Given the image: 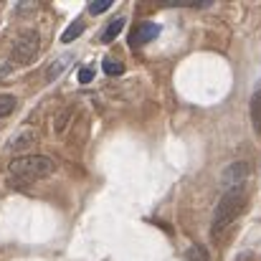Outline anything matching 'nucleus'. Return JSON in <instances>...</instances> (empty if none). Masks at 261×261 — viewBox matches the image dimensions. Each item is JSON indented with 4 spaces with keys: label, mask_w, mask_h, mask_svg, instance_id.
Wrapping results in <instances>:
<instances>
[{
    "label": "nucleus",
    "mask_w": 261,
    "mask_h": 261,
    "mask_svg": "<svg viewBox=\"0 0 261 261\" xmlns=\"http://www.w3.org/2000/svg\"><path fill=\"white\" fill-rule=\"evenodd\" d=\"M185 259L188 261H208V254H205L203 246H190L188 254H185Z\"/></svg>",
    "instance_id": "15"
},
{
    "label": "nucleus",
    "mask_w": 261,
    "mask_h": 261,
    "mask_svg": "<svg viewBox=\"0 0 261 261\" xmlns=\"http://www.w3.org/2000/svg\"><path fill=\"white\" fill-rule=\"evenodd\" d=\"M112 5H114V0H91L89 3V13L91 15H99V13H107Z\"/></svg>",
    "instance_id": "14"
},
{
    "label": "nucleus",
    "mask_w": 261,
    "mask_h": 261,
    "mask_svg": "<svg viewBox=\"0 0 261 261\" xmlns=\"http://www.w3.org/2000/svg\"><path fill=\"white\" fill-rule=\"evenodd\" d=\"M74 61V54H64V56H59L51 66H48V74H46V82H56L66 69H69V64Z\"/></svg>",
    "instance_id": "7"
},
{
    "label": "nucleus",
    "mask_w": 261,
    "mask_h": 261,
    "mask_svg": "<svg viewBox=\"0 0 261 261\" xmlns=\"http://www.w3.org/2000/svg\"><path fill=\"white\" fill-rule=\"evenodd\" d=\"M54 173H56V163L46 155H20L10 163V175L20 177L25 182L43 180V177H48Z\"/></svg>",
    "instance_id": "2"
},
{
    "label": "nucleus",
    "mask_w": 261,
    "mask_h": 261,
    "mask_svg": "<svg viewBox=\"0 0 261 261\" xmlns=\"http://www.w3.org/2000/svg\"><path fill=\"white\" fill-rule=\"evenodd\" d=\"M124 23H127V20H124L122 15H117V18H112V20H109V25H107V31L101 33V41H104V43H109V41H114V38H117V36L122 33V28H124Z\"/></svg>",
    "instance_id": "8"
},
{
    "label": "nucleus",
    "mask_w": 261,
    "mask_h": 261,
    "mask_svg": "<svg viewBox=\"0 0 261 261\" xmlns=\"http://www.w3.org/2000/svg\"><path fill=\"white\" fill-rule=\"evenodd\" d=\"M38 51H41V36L36 31H20L15 43H13L10 64L13 66H25L38 56Z\"/></svg>",
    "instance_id": "3"
},
{
    "label": "nucleus",
    "mask_w": 261,
    "mask_h": 261,
    "mask_svg": "<svg viewBox=\"0 0 261 261\" xmlns=\"http://www.w3.org/2000/svg\"><path fill=\"white\" fill-rule=\"evenodd\" d=\"M244 208H246V190L244 188H236V190L223 193L221 200H218V205H216V213H213V239H218V233L223 228H228L241 216Z\"/></svg>",
    "instance_id": "1"
},
{
    "label": "nucleus",
    "mask_w": 261,
    "mask_h": 261,
    "mask_svg": "<svg viewBox=\"0 0 261 261\" xmlns=\"http://www.w3.org/2000/svg\"><path fill=\"white\" fill-rule=\"evenodd\" d=\"M251 122H254V129L261 132V89L254 91L251 96Z\"/></svg>",
    "instance_id": "9"
},
{
    "label": "nucleus",
    "mask_w": 261,
    "mask_h": 261,
    "mask_svg": "<svg viewBox=\"0 0 261 261\" xmlns=\"http://www.w3.org/2000/svg\"><path fill=\"white\" fill-rule=\"evenodd\" d=\"M246 177H249V165H246V163H231V165L223 170V175H221V185H223L226 193H228V190L244 188Z\"/></svg>",
    "instance_id": "4"
},
{
    "label": "nucleus",
    "mask_w": 261,
    "mask_h": 261,
    "mask_svg": "<svg viewBox=\"0 0 261 261\" xmlns=\"http://www.w3.org/2000/svg\"><path fill=\"white\" fill-rule=\"evenodd\" d=\"M71 109H64L61 114H56V119H54V129H56V135H64L66 132V127H69V119H71Z\"/></svg>",
    "instance_id": "11"
},
{
    "label": "nucleus",
    "mask_w": 261,
    "mask_h": 261,
    "mask_svg": "<svg viewBox=\"0 0 261 261\" xmlns=\"http://www.w3.org/2000/svg\"><path fill=\"white\" fill-rule=\"evenodd\" d=\"M101 69H104V74H109V76H119V74H124V64H122L119 59H107Z\"/></svg>",
    "instance_id": "12"
},
{
    "label": "nucleus",
    "mask_w": 261,
    "mask_h": 261,
    "mask_svg": "<svg viewBox=\"0 0 261 261\" xmlns=\"http://www.w3.org/2000/svg\"><path fill=\"white\" fill-rule=\"evenodd\" d=\"M160 36V25L158 23H140L132 33H129V46H142V43H147V41H152V38H158Z\"/></svg>",
    "instance_id": "5"
},
{
    "label": "nucleus",
    "mask_w": 261,
    "mask_h": 261,
    "mask_svg": "<svg viewBox=\"0 0 261 261\" xmlns=\"http://www.w3.org/2000/svg\"><path fill=\"white\" fill-rule=\"evenodd\" d=\"M91 79H94V69H82V71H79V84H89V82H91Z\"/></svg>",
    "instance_id": "16"
},
{
    "label": "nucleus",
    "mask_w": 261,
    "mask_h": 261,
    "mask_svg": "<svg viewBox=\"0 0 261 261\" xmlns=\"http://www.w3.org/2000/svg\"><path fill=\"white\" fill-rule=\"evenodd\" d=\"M82 33H84V23H82V20H74V23L61 33V41H64V43H71V41H74V38H79Z\"/></svg>",
    "instance_id": "10"
},
{
    "label": "nucleus",
    "mask_w": 261,
    "mask_h": 261,
    "mask_svg": "<svg viewBox=\"0 0 261 261\" xmlns=\"http://www.w3.org/2000/svg\"><path fill=\"white\" fill-rule=\"evenodd\" d=\"M36 142H38V132H36V129H23V132H18V135L8 142V147H10L13 152H23V150L33 147Z\"/></svg>",
    "instance_id": "6"
},
{
    "label": "nucleus",
    "mask_w": 261,
    "mask_h": 261,
    "mask_svg": "<svg viewBox=\"0 0 261 261\" xmlns=\"http://www.w3.org/2000/svg\"><path fill=\"white\" fill-rule=\"evenodd\" d=\"M15 104H18V99L13 94H0V117H8L15 109Z\"/></svg>",
    "instance_id": "13"
}]
</instances>
